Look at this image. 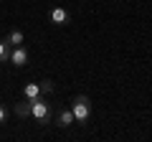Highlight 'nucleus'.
<instances>
[{"label":"nucleus","instance_id":"f03ea898","mask_svg":"<svg viewBox=\"0 0 152 142\" xmlns=\"http://www.w3.org/2000/svg\"><path fill=\"white\" fill-rule=\"evenodd\" d=\"M51 114H53V109H51V104L43 99V94L31 99V119H36L38 124H48Z\"/></svg>","mask_w":152,"mask_h":142},{"label":"nucleus","instance_id":"9b49d317","mask_svg":"<svg viewBox=\"0 0 152 142\" xmlns=\"http://www.w3.org/2000/svg\"><path fill=\"white\" fill-rule=\"evenodd\" d=\"M5 119H8V109L0 104V124H5Z\"/></svg>","mask_w":152,"mask_h":142},{"label":"nucleus","instance_id":"6e6552de","mask_svg":"<svg viewBox=\"0 0 152 142\" xmlns=\"http://www.w3.org/2000/svg\"><path fill=\"white\" fill-rule=\"evenodd\" d=\"M8 43H10V46H23V43H26V33H23V31H18V28H13V31L10 33H8Z\"/></svg>","mask_w":152,"mask_h":142},{"label":"nucleus","instance_id":"20e7f679","mask_svg":"<svg viewBox=\"0 0 152 142\" xmlns=\"http://www.w3.org/2000/svg\"><path fill=\"white\" fill-rule=\"evenodd\" d=\"M10 64L15 66V69H23V66L28 64V48H26V46H13V51H10Z\"/></svg>","mask_w":152,"mask_h":142},{"label":"nucleus","instance_id":"f257e3e1","mask_svg":"<svg viewBox=\"0 0 152 142\" xmlns=\"http://www.w3.org/2000/svg\"><path fill=\"white\" fill-rule=\"evenodd\" d=\"M71 112H74V119L79 124H89V119H91V99L86 94H76L71 99Z\"/></svg>","mask_w":152,"mask_h":142},{"label":"nucleus","instance_id":"1a4fd4ad","mask_svg":"<svg viewBox=\"0 0 152 142\" xmlns=\"http://www.w3.org/2000/svg\"><path fill=\"white\" fill-rule=\"evenodd\" d=\"M10 51H13V46L8 43V41H0V64L10 61Z\"/></svg>","mask_w":152,"mask_h":142},{"label":"nucleus","instance_id":"7ed1b4c3","mask_svg":"<svg viewBox=\"0 0 152 142\" xmlns=\"http://www.w3.org/2000/svg\"><path fill=\"white\" fill-rule=\"evenodd\" d=\"M51 23L53 26H69L71 23V13L66 10V8H61V5H56V8H51Z\"/></svg>","mask_w":152,"mask_h":142},{"label":"nucleus","instance_id":"9d476101","mask_svg":"<svg viewBox=\"0 0 152 142\" xmlns=\"http://www.w3.org/2000/svg\"><path fill=\"white\" fill-rule=\"evenodd\" d=\"M53 89H56V84L51 81V79H43V81H41V91H43V94H51Z\"/></svg>","mask_w":152,"mask_h":142},{"label":"nucleus","instance_id":"0eeeda50","mask_svg":"<svg viewBox=\"0 0 152 142\" xmlns=\"http://www.w3.org/2000/svg\"><path fill=\"white\" fill-rule=\"evenodd\" d=\"M13 112H15L20 119H31V102H18V104H13Z\"/></svg>","mask_w":152,"mask_h":142},{"label":"nucleus","instance_id":"39448f33","mask_svg":"<svg viewBox=\"0 0 152 142\" xmlns=\"http://www.w3.org/2000/svg\"><path fill=\"white\" fill-rule=\"evenodd\" d=\"M74 112H71V107H69V109H61L58 112V114H56V127H71V124H74Z\"/></svg>","mask_w":152,"mask_h":142},{"label":"nucleus","instance_id":"423d86ee","mask_svg":"<svg viewBox=\"0 0 152 142\" xmlns=\"http://www.w3.org/2000/svg\"><path fill=\"white\" fill-rule=\"evenodd\" d=\"M41 84H36V81H28L26 86H23V97L28 99V102H31V99H36V97H41Z\"/></svg>","mask_w":152,"mask_h":142}]
</instances>
